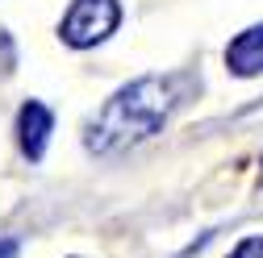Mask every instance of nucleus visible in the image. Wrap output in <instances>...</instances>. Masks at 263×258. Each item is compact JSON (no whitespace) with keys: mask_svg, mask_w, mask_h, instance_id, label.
Segmentation results:
<instances>
[{"mask_svg":"<svg viewBox=\"0 0 263 258\" xmlns=\"http://www.w3.org/2000/svg\"><path fill=\"white\" fill-rule=\"evenodd\" d=\"M192 92H196V79H192L188 71L142 75V79H134V83L117 88L109 100L101 104V113L88 121V134H84L88 154L113 158V154H121V150H129V146L155 138Z\"/></svg>","mask_w":263,"mask_h":258,"instance_id":"f257e3e1","label":"nucleus"},{"mask_svg":"<svg viewBox=\"0 0 263 258\" xmlns=\"http://www.w3.org/2000/svg\"><path fill=\"white\" fill-rule=\"evenodd\" d=\"M121 21V5L117 0H71V9L59 21V38L71 50H88L96 42H105Z\"/></svg>","mask_w":263,"mask_h":258,"instance_id":"f03ea898","label":"nucleus"},{"mask_svg":"<svg viewBox=\"0 0 263 258\" xmlns=\"http://www.w3.org/2000/svg\"><path fill=\"white\" fill-rule=\"evenodd\" d=\"M50 134H54V113L42 104V100H25L21 113H17V146L29 163H42V154L50 146Z\"/></svg>","mask_w":263,"mask_h":258,"instance_id":"7ed1b4c3","label":"nucleus"},{"mask_svg":"<svg viewBox=\"0 0 263 258\" xmlns=\"http://www.w3.org/2000/svg\"><path fill=\"white\" fill-rule=\"evenodd\" d=\"M226 67L230 75L238 79H251V75H263V25H251L226 46Z\"/></svg>","mask_w":263,"mask_h":258,"instance_id":"20e7f679","label":"nucleus"},{"mask_svg":"<svg viewBox=\"0 0 263 258\" xmlns=\"http://www.w3.org/2000/svg\"><path fill=\"white\" fill-rule=\"evenodd\" d=\"M230 258H263V238H242L230 250Z\"/></svg>","mask_w":263,"mask_h":258,"instance_id":"39448f33","label":"nucleus"},{"mask_svg":"<svg viewBox=\"0 0 263 258\" xmlns=\"http://www.w3.org/2000/svg\"><path fill=\"white\" fill-rule=\"evenodd\" d=\"M0 258H17V242L13 238H0Z\"/></svg>","mask_w":263,"mask_h":258,"instance_id":"423d86ee","label":"nucleus"}]
</instances>
